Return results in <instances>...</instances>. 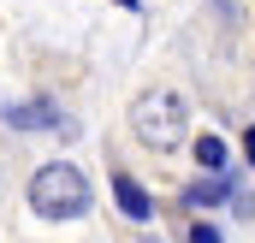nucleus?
<instances>
[{
  "mask_svg": "<svg viewBox=\"0 0 255 243\" xmlns=\"http://www.w3.org/2000/svg\"><path fill=\"white\" fill-rule=\"evenodd\" d=\"M30 208L42 220H83L89 214V178L71 166V160H48L36 178H30Z\"/></svg>",
  "mask_w": 255,
  "mask_h": 243,
  "instance_id": "nucleus-1",
  "label": "nucleus"
},
{
  "mask_svg": "<svg viewBox=\"0 0 255 243\" xmlns=\"http://www.w3.org/2000/svg\"><path fill=\"white\" fill-rule=\"evenodd\" d=\"M130 130H136V142H142V148L166 154V148H178V142H184L190 113H184V101H178L172 89H142V95H136V107H130Z\"/></svg>",
  "mask_w": 255,
  "mask_h": 243,
  "instance_id": "nucleus-2",
  "label": "nucleus"
},
{
  "mask_svg": "<svg viewBox=\"0 0 255 243\" xmlns=\"http://www.w3.org/2000/svg\"><path fill=\"white\" fill-rule=\"evenodd\" d=\"M0 119L12 124V130H48V136H77V124L65 119L60 107L48 101V95H36V101H6L0 107Z\"/></svg>",
  "mask_w": 255,
  "mask_h": 243,
  "instance_id": "nucleus-3",
  "label": "nucleus"
},
{
  "mask_svg": "<svg viewBox=\"0 0 255 243\" xmlns=\"http://www.w3.org/2000/svg\"><path fill=\"white\" fill-rule=\"evenodd\" d=\"M113 202L125 208V220H136V226H148V220H154V196L130 178V172H113Z\"/></svg>",
  "mask_w": 255,
  "mask_h": 243,
  "instance_id": "nucleus-4",
  "label": "nucleus"
},
{
  "mask_svg": "<svg viewBox=\"0 0 255 243\" xmlns=\"http://www.w3.org/2000/svg\"><path fill=\"white\" fill-rule=\"evenodd\" d=\"M232 202V178L226 172H202L196 184H184V208H220Z\"/></svg>",
  "mask_w": 255,
  "mask_h": 243,
  "instance_id": "nucleus-5",
  "label": "nucleus"
},
{
  "mask_svg": "<svg viewBox=\"0 0 255 243\" xmlns=\"http://www.w3.org/2000/svg\"><path fill=\"white\" fill-rule=\"evenodd\" d=\"M196 160H202V172H226V142L214 130H202L196 136Z\"/></svg>",
  "mask_w": 255,
  "mask_h": 243,
  "instance_id": "nucleus-6",
  "label": "nucleus"
},
{
  "mask_svg": "<svg viewBox=\"0 0 255 243\" xmlns=\"http://www.w3.org/2000/svg\"><path fill=\"white\" fill-rule=\"evenodd\" d=\"M190 243H226V238H220L208 220H196V226H190Z\"/></svg>",
  "mask_w": 255,
  "mask_h": 243,
  "instance_id": "nucleus-7",
  "label": "nucleus"
},
{
  "mask_svg": "<svg viewBox=\"0 0 255 243\" xmlns=\"http://www.w3.org/2000/svg\"><path fill=\"white\" fill-rule=\"evenodd\" d=\"M244 154H250V166H255V124L244 130Z\"/></svg>",
  "mask_w": 255,
  "mask_h": 243,
  "instance_id": "nucleus-8",
  "label": "nucleus"
},
{
  "mask_svg": "<svg viewBox=\"0 0 255 243\" xmlns=\"http://www.w3.org/2000/svg\"><path fill=\"white\" fill-rule=\"evenodd\" d=\"M119 6H130V12H136V6H142V0H119Z\"/></svg>",
  "mask_w": 255,
  "mask_h": 243,
  "instance_id": "nucleus-9",
  "label": "nucleus"
}]
</instances>
